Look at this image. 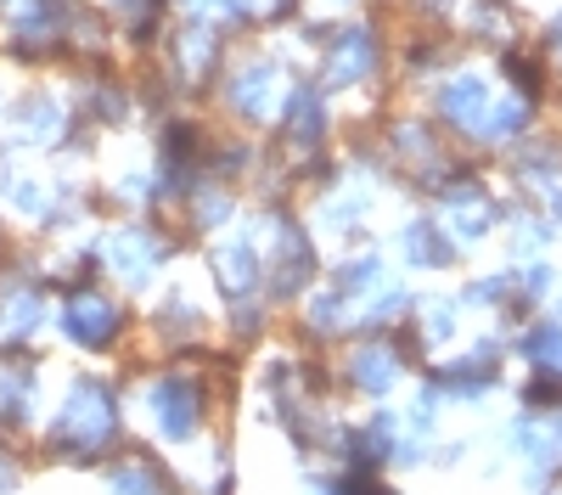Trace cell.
Listing matches in <instances>:
<instances>
[{
    "instance_id": "1",
    "label": "cell",
    "mask_w": 562,
    "mask_h": 495,
    "mask_svg": "<svg viewBox=\"0 0 562 495\" xmlns=\"http://www.w3.org/2000/svg\"><path fill=\"white\" fill-rule=\"evenodd\" d=\"M63 333H68L74 344H85V349H102V344H113V333H119V310L102 304V299H74V304L63 310Z\"/></svg>"
},
{
    "instance_id": "2",
    "label": "cell",
    "mask_w": 562,
    "mask_h": 495,
    "mask_svg": "<svg viewBox=\"0 0 562 495\" xmlns=\"http://www.w3.org/2000/svg\"><path fill=\"white\" fill-rule=\"evenodd\" d=\"M153 412H158V428L169 434V439H186L192 434V412H198V389L186 383V378H164L158 389H153Z\"/></svg>"
},
{
    "instance_id": "3",
    "label": "cell",
    "mask_w": 562,
    "mask_h": 495,
    "mask_svg": "<svg viewBox=\"0 0 562 495\" xmlns=\"http://www.w3.org/2000/svg\"><path fill=\"white\" fill-rule=\"evenodd\" d=\"M439 108H445L456 124H479V130H484V119H490V97H484L479 79H450V85L439 90Z\"/></svg>"
},
{
    "instance_id": "4",
    "label": "cell",
    "mask_w": 562,
    "mask_h": 495,
    "mask_svg": "<svg viewBox=\"0 0 562 495\" xmlns=\"http://www.w3.org/2000/svg\"><path fill=\"white\" fill-rule=\"evenodd\" d=\"M400 378V367H394V355L389 349H366V355H355V383L360 389H389Z\"/></svg>"
},
{
    "instance_id": "5",
    "label": "cell",
    "mask_w": 562,
    "mask_h": 495,
    "mask_svg": "<svg viewBox=\"0 0 562 495\" xmlns=\"http://www.w3.org/2000/svg\"><path fill=\"white\" fill-rule=\"evenodd\" d=\"M529 355H535V367L562 372V327H540V333H529Z\"/></svg>"
}]
</instances>
